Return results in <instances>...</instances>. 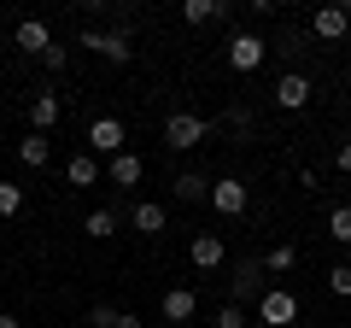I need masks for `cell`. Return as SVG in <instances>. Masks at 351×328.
Wrapping results in <instances>:
<instances>
[{
  "label": "cell",
  "instance_id": "6da1fadb",
  "mask_svg": "<svg viewBox=\"0 0 351 328\" xmlns=\"http://www.w3.org/2000/svg\"><path fill=\"white\" fill-rule=\"evenodd\" d=\"M223 59H228V71L252 76L263 59H269V41H263L258 30H234V36H228V47H223Z\"/></svg>",
  "mask_w": 351,
  "mask_h": 328
},
{
  "label": "cell",
  "instance_id": "7a4b0ae2",
  "mask_svg": "<svg viewBox=\"0 0 351 328\" xmlns=\"http://www.w3.org/2000/svg\"><path fill=\"white\" fill-rule=\"evenodd\" d=\"M205 135H211V117H199V112H170V117H164V141H170V152H193Z\"/></svg>",
  "mask_w": 351,
  "mask_h": 328
},
{
  "label": "cell",
  "instance_id": "3957f363",
  "mask_svg": "<svg viewBox=\"0 0 351 328\" xmlns=\"http://www.w3.org/2000/svg\"><path fill=\"white\" fill-rule=\"evenodd\" d=\"M76 47L100 53L106 65H129V59H135V41H129V30H82V41H76Z\"/></svg>",
  "mask_w": 351,
  "mask_h": 328
},
{
  "label": "cell",
  "instance_id": "277c9868",
  "mask_svg": "<svg viewBox=\"0 0 351 328\" xmlns=\"http://www.w3.org/2000/svg\"><path fill=\"white\" fill-rule=\"evenodd\" d=\"M88 152H94V159H117V152H129V129L117 124V117H94V124H88Z\"/></svg>",
  "mask_w": 351,
  "mask_h": 328
},
{
  "label": "cell",
  "instance_id": "5b68a950",
  "mask_svg": "<svg viewBox=\"0 0 351 328\" xmlns=\"http://www.w3.org/2000/svg\"><path fill=\"white\" fill-rule=\"evenodd\" d=\"M246 205H252V188L240 176H217L211 182V211L217 217H246Z\"/></svg>",
  "mask_w": 351,
  "mask_h": 328
},
{
  "label": "cell",
  "instance_id": "8992f818",
  "mask_svg": "<svg viewBox=\"0 0 351 328\" xmlns=\"http://www.w3.org/2000/svg\"><path fill=\"white\" fill-rule=\"evenodd\" d=\"M263 288H269V281H263V258H240V264H234V281H228V293H234L228 305L246 311V299H263Z\"/></svg>",
  "mask_w": 351,
  "mask_h": 328
},
{
  "label": "cell",
  "instance_id": "52a82bcc",
  "mask_svg": "<svg viewBox=\"0 0 351 328\" xmlns=\"http://www.w3.org/2000/svg\"><path fill=\"white\" fill-rule=\"evenodd\" d=\"M293 316H299V299H293L287 288H263V299H258V323L263 328H287Z\"/></svg>",
  "mask_w": 351,
  "mask_h": 328
},
{
  "label": "cell",
  "instance_id": "ba28073f",
  "mask_svg": "<svg viewBox=\"0 0 351 328\" xmlns=\"http://www.w3.org/2000/svg\"><path fill=\"white\" fill-rule=\"evenodd\" d=\"M311 94H316V89H311V76H304V71H287L276 89H269V100H276L281 112H304V106H311Z\"/></svg>",
  "mask_w": 351,
  "mask_h": 328
},
{
  "label": "cell",
  "instance_id": "9c48e42d",
  "mask_svg": "<svg viewBox=\"0 0 351 328\" xmlns=\"http://www.w3.org/2000/svg\"><path fill=\"white\" fill-rule=\"evenodd\" d=\"M311 36L316 41H346L351 36V6H316L311 12Z\"/></svg>",
  "mask_w": 351,
  "mask_h": 328
},
{
  "label": "cell",
  "instance_id": "30bf717a",
  "mask_svg": "<svg viewBox=\"0 0 351 328\" xmlns=\"http://www.w3.org/2000/svg\"><path fill=\"white\" fill-rule=\"evenodd\" d=\"M59 117H64V100H59L53 89H36V94H29V135H47Z\"/></svg>",
  "mask_w": 351,
  "mask_h": 328
},
{
  "label": "cell",
  "instance_id": "8fae6325",
  "mask_svg": "<svg viewBox=\"0 0 351 328\" xmlns=\"http://www.w3.org/2000/svg\"><path fill=\"white\" fill-rule=\"evenodd\" d=\"M158 311H164V323H170V328H182V323L199 316V293H193V288H170L158 299Z\"/></svg>",
  "mask_w": 351,
  "mask_h": 328
},
{
  "label": "cell",
  "instance_id": "7c38bea8",
  "mask_svg": "<svg viewBox=\"0 0 351 328\" xmlns=\"http://www.w3.org/2000/svg\"><path fill=\"white\" fill-rule=\"evenodd\" d=\"M188 258H193V270H223L228 264V240L223 235H193Z\"/></svg>",
  "mask_w": 351,
  "mask_h": 328
},
{
  "label": "cell",
  "instance_id": "4fadbf2b",
  "mask_svg": "<svg viewBox=\"0 0 351 328\" xmlns=\"http://www.w3.org/2000/svg\"><path fill=\"white\" fill-rule=\"evenodd\" d=\"M12 41H18V47H24V53H36V59H41V53L53 47V30L41 24V18H18V30H12Z\"/></svg>",
  "mask_w": 351,
  "mask_h": 328
},
{
  "label": "cell",
  "instance_id": "5bb4252c",
  "mask_svg": "<svg viewBox=\"0 0 351 328\" xmlns=\"http://www.w3.org/2000/svg\"><path fill=\"white\" fill-rule=\"evenodd\" d=\"M100 176H106V170H100V159H94V152H76V159L64 164V182H71V188H94Z\"/></svg>",
  "mask_w": 351,
  "mask_h": 328
},
{
  "label": "cell",
  "instance_id": "9a60e30c",
  "mask_svg": "<svg viewBox=\"0 0 351 328\" xmlns=\"http://www.w3.org/2000/svg\"><path fill=\"white\" fill-rule=\"evenodd\" d=\"M106 176H112L117 188H135V182L147 176V164H141L135 152H117V159H106Z\"/></svg>",
  "mask_w": 351,
  "mask_h": 328
},
{
  "label": "cell",
  "instance_id": "2e32d148",
  "mask_svg": "<svg viewBox=\"0 0 351 328\" xmlns=\"http://www.w3.org/2000/svg\"><path fill=\"white\" fill-rule=\"evenodd\" d=\"M129 223H135V235H164V223H170V217H164L158 200H141L135 211H129Z\"/></svg>",
  "mask_w": 351,
  "mask_h": 328
},
{
  "label": "cell",
  "instance_id": "e0dca14e",
  "mask_svg": "<svg viewBox=\"0 0 351 328\" xmlns=\"http://www.w3.org/2000/svg\"><path fill=\"white\" fill-rule=\"evenodd\" d=\"M18 159H24L29 170H47V164H53V141L47 135H24V141H18Z\"/></svg>",
  "mask_w": 351,
  "mask_h": 328
},
{
  "label": "cell",
  "instance_id": "ac0fdd59",
  "mask_svg": "<svg viewBox=\"0 0 351 328\" xmlns=\"http://www.w3.org/2000/svg\"><path fill=\"white\" fill-rule=\"evenodd\" d=\"M182 18L188 24H217V18H228L223 0H182Z\"/></svg>",
  "mask_w": 351,
  "mask_h": 328
},
{
  "label": "cell",
  "instance_id": "d6986e66",
  "mask_svg": "<svg viewBox=\"0 0 351 328\" xmlns=\"http://www.w3.org/2000/svg\"><path fill=\"white\" fill-rule=\"evenodd\" d=\"M176 200H182V205H193V200H211V182H205L199 170H182V176H176Z\"/></svg>",
  "mask_w": 351,
  "mask_h": 328
},
{
  "label": "cell",
  "instance_id": "ffe728a7",
  "mask_svg": "<svg viewBox=\"0 0 351 328\" xmlns=\"http://www.w3.org/2000/svg\"><path fill=\"white\" fill-rule=\"evenodd\" d=\"M293 264H299V246H287V240H281V246H269V253H263V276H287Z\"/></svg>",
  "mask_w": 351,
  "mask_h": 328
},
{
  "label": "cell",
  "instance_id": "44dd1931",
  "mask_svg": "<svg viewBox=\"0 0 351 328\" xmlns=\"http://www.w3.org/2000/svg\"><path fill=\"white\" fill-rule=\"evenodd\" d=\"M117 223H123V217H117V211H88L82 235H88V240H112V235H117Z\"/></svg>",
  "mask_w": 351,
  "mask_h": 328
},
{
  "label": "cell",
  "instance_id": "7402d4cb",
  "mask_svg": "<svg viewBox=\"0 0 351 328\" xmlns=\"http://www.w3.org/2000/svg\"><path fill=\"white\" fill-rule=\"evenodd\" d=\"M328 240L351 246V205H334V211H328Z\"/></svg>",
  "mask_w": 351,
  "mask_h": 328
},
{
  "label": "cell",
  "instance_id": "603a6c76",
  "mask_svg": "<svg viewBox=\"0 0 351 328\" xmlns=\"http://www.w3.org/2000/svg\"><path fill=\"white\" fill-rule=\"evenodd\" d=\"M24 211V188L18 182H0V217H18Z\"/></svg>",
  "mask_w": 351,
  "mask_h": 328
},
{
  "label": "cell",
  "instance_id": "cb8c5ba5",
  "mask_svg": "<svg viewBox=\"0 0 351 328\" xmlns=\"http://www.w3.org/2000/svg\"><path fill=\"white\" fill-rule=\"evenodd\" d=\"M328 293L351 299V264H334V270H328Z\"/></svg>",
  "mask_w": 351,
  "mask_h": 328
},
{
  "label": "cell",
  "instance_id": "d4e9b609",
  "mask_svg": "<svg viewBox=\"0 0 351 328\" xmlns=\"http://www.w3.org/2000/svg\"><path fill=\"white\" fill-rule=\"evenodd\" d=\"M211 328H246V311H240V305H223V311L211 316Z\"/></svg>",
  "mask_w": 351,
  "mask_h": 328
},
{
  "label": "cell",
  "instance_id": "484cf974",
  "mask_svg": "<svg viewBox=\"0 0 351 328\" xmlns=\"http://www.w3.org/2000/svg\"><path fill=\"white\" fill-rule=\"evenodd\" d=\"M117 323V305H94V311H88V323L82 328H112Z\"/></svg>",
  "mask_w": 351,
  "mask_h": 328
},
{
  "label": "cell",
  "instance_id": "4316f807",
  "mask_svg": "<svg viewBox=\"0 0 351 328\" xmlns=\"http://www.w3.org/2000/svg\"><path fill=\"white\" fill-rule=\"evenodd\" d=\"M41 65H47V71H53V76H59V71H64V65H71V53H64V47H59V41H53V47H47V53H41Z\"/></svg>",
  "mask_w": 351,
  "mask_h": 328
},
{
  "label": "cell",
  "instance_id": "83f0119b",
  "mask_svg": "<svg viewBox=\"0 0 351 328\" xmlns=\"http://www.w3.org/2000/svg\"><path fill=\"white\" fill-rule=\"evenodd\" d=\"M334 164H339V170H346V176H351V141H339V152H334Z\"/></svg>",
  "mask_w": 351,
  "mask_h": 328
},
{
  "label": "cell",
  "instance_id": "f1b7e54d",
  "mask_svg": "<svg viewBox=\"0 0 351 328\" xmlns=\"http://www.w3.org/2000/svg\"><path fill=\"white\" fill-rule=\"evenodd\" d=\"M112 328H147V323H141L135 311H117V323H112Z\"/></svg>",
  "mask_w": 351,
  "mask_h": 328
},
{
  "label": "cell",
  "instance_id": "f546056e",
  "mask_svg": "<svg viewBox=\"0 0 351 328\" xmlns=\"http://www.w3.org/2000/svg\"><path fill=\"white\" fill-rule=\"evenodd\" d=\"M0 328H24V323H18V316H12V311H0Z\"/></svg>",
  "mask_w": 351,
  "mask_h": 328
}]
</instances>
